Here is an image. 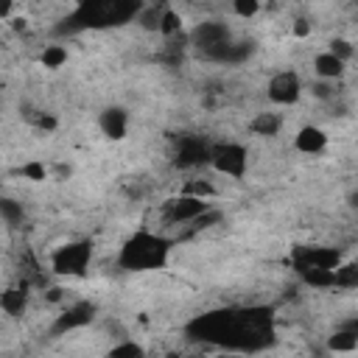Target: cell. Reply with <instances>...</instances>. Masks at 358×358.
<instances>
[{
    "mask_svg": "<svg viewBox=\"0 0 358 358\" xmlns=\"http://www.w3.org/2000/svg\"><path fill=\"white\" fill-rule=\"evenodd\" d=\"M185 333L193 341L221 344L235 352H255L274 341V310L266 305L255 308H221L199 313L187 322Z\"/></svg>",
    "mask_w": 358,
    "mask_h": 358,
    "instance_id": "cell-1",
    "label": "cell"
},
{
    "mask_svg": "<svg viewBox=\"0 0 358 358\" xmlns=\"http://www.w3.org/2000/svg\"><path fill=\"white\" fill-rule=\"evenodd\" d=\"M140 11H143V3H131V0H84L53 31L56 34H78L84 28L123 25L129 20H137Z\"/></svg>",
    "mask_w": 358,
    "mask_h": 358,
    "instance_id": "cell-2",
    "label": "cell"
},
{
    "mask_svg": "<svg viewBox=\"0 0 358 358\" xmlns=\"http://www.w3.org/2000/svg\"><path fill=\"white\" fill-rule=\"evenodd\" d=\"M171 249H173L171 238L151 229H137L123 241L117 263L123 271H159L168 266Z\"/></svg>",
    "mask_w": 358,
    "mask_h": 358,
    "instance_id": "cell-3",
    "label": "cell"
},
{
    "mask_svg": "<svg viewBox=\"0 0 358 358\" xmlns=\"http://www.w3.org/2000/svg\"><path fill=\"white\" fill-rule=\"evenodd\" d=\"M92 260V243L90 241H67L53 249L50 268L59 277H84Z\"/></svg>",
    "mask_w": 358,
    "mask_h": 358,
    "instance_id": "cell-4",
    "label": "cell"
},
{
    "mask_svg": "<svg viewBox=\"0 0 358 358\" xmlns=\"http://www.w3.org/2000/svg\"><path fill=\"white\" fill-rule=\"evenodd\" d=\"M210 165L224 173V176H232V179H241L246 173V165H249V154L241 143H218L213 145V154H210Z\"/></svg>",
    "mask_w": 358,
    "mask_h": 358,
    "instance_id": "cell-5",
    "label": "cell"
},
{
    "mask_svg": "<svg viewBox=\"0 0 358 358\" xmlns=\"http://www.w3.org/2000/svg\"><path fill=\"white\" fill-rule=\"evenodd\" d=\"M95 313H98L95 302L78 299V302H73L70 308H64V310L53 319V324H50L48 333H50L53 338H59V336H67L70 330H81V327H87V324L95 319Z\"/></svg>",
    "mask_w": 358,
    "mask_h": 358,
    "instance_id": "cell-6",
    "label": "cell"
},
{
    "mask_svg": "<svg viewBox=\"0 0 358 358\" xmlns=\"http://www.w3.org/2000/svg\"><path fill=\"white\" fill-rule=\"evenodd\" d=\"M291 266L296 271L302 268H330L336 271L341 266V252L336 246H296L291 255Z\"/></svg>",
    "mask_w": 358,
    "mask_h": 358,
    "instance_id": "cell-7",
    "label": "cell"
},
{
    "mask_svg": "<svg viewBox=\"0 0 358 358\" xmlns=\"http://www.w3.org/2000/svg\"><path fill=\"white\" fill-rule=\"evenodd\" d=\"M299 95H302V81L294 70H280L271 76V81H268V101L271 103L291 106L299 101Z\"/></svg>",
    "mask_w": 358,
    "mask_h": 358,
    "instance_id": "cell-8",
    "label": "cell"
},
{
    "mask_svg": "<svg viewBox=\"0 0 358 358\" xmlns=\"http://www.w3.org/2000/svg\"><path fill=\"white\" fill-rule=\"evenodd\" d=\"M207 210H213L207 199H196V196L179 193V196L171 199V204H168V218H171L173 224H193V221L201 218Z\"/></svg>",
    "mask_w": 358,
    "mask_h": 358,
    "instance_id": "cell-9",
    "label": "cell"
},
{
    "mask_svg": "<svg viewBox=\"0 0 358 358\" xmlns=\"http://www.w3.org/2000/svg\"><path fill=\"white\" fill-rule=\"evenodd\" d=\"M210 154H213V145H207L201 137L196 134H185L179 137V148H176V157L173 162L179 168H193V165H201V162H210Z\"/></svg>",
    "mask_w": 358,
    "mask_h": 358,
    "instance_id": "cell-10",
    "label": "cell"
},
{
    "mask_svg": "<svg viewBox=\"0 0 358 358\" xmlns=\"http://www.w3.org/2000/svg\"><path fill=\"white\" fill-rule=\"evenodd\" d=\"M229 28L218 20H207V22H199L193 31H190V45H196L201 53L210 50V48H218L224 42H229Z\"/></svg>",
    "mask_w": 358,
    "mask_h": 358,
    "instance_id": "cell-11",
    "label": "cell"
},
{
    "mask_svg": "<svg viewBox=\"0 0 358 358\" xmlns=\"http://www.w3.org/2000/svg\"><path fill=\"white\" fill-rule=\"evenodd\" d=\"M98 126L103 131V137L109 140H123L126 131H129V112L123 106H106L101 115H98Z\"/></svg>",
    "mask_w": 358,
    "mask_h": 358,
    "instance_id": "cell-12",
    "label": "cell"
},
{
    "mask_svg": "<svg viewBox=\"0 0 358 358\" xmlns=\"http://www.w3.org/2000/svg\"><path fill=\"white\" fill-rule=\"evenodd\" d=\"M294 148L302 154H322L327 148V131L319 126H302L294 137Z\"/></svg>",
    "mask_w": 358,
    "mask_h": 358,
    "instance_id": "cell-13",
    "label": "cell"
},
{
    "mask_svg": "<svg viewBox=\"0 0 358 358\" xmlns=\"http://www.w3.org/2000/svg\"><path fill=\"white\" fill-rule=\"evenodd\" d=\"M0 308H3V313H8V316H22L25 308H28V285L22 282V285L6 288V291L0 294Z\"/></svg>",
    "mask_w": 358,
    "mask_h": 358,
    "instance_id": "cell-14",
    "label": "cell"
},
{
    "mask_svg": "<svg viewBox=\"0 0 358 358\" xmlns=\"http://www.w3.org/2000/svg\"><path fill=\"white\" fill-rule=\"evenodd\" d=\"M313 70H316V76H319L322 81H336V78L344 76V62L324 50V53H319V56L313 59Z\"/></svg>",
    "mask_w": 358,
    "mask_h": 358,
    "instance_id": "cell-15",
    "label": "cell"
},
{
    "mask_svg": "<svg viewBox=\"0 0 358 358\" xmlns=\"http://www.w3.org/2000/svg\"><path fill=\"white\" fill-rule=\"evenodd\" d=\"M249 129H252L257 137H274V134H280V129H282V117H280L277 112H257V115L252 117Z\"/></svg>",
    "mask_w": 358,
    "mask_h": 358,
    "instance_id": "cell-16",
    "label": "cell"
},
{
    "mask_svg": "<svg viewBox=\"0 0 358 358\" xmlns=\"http://www.w3.org/2000/svg\"><path fill=\"white\" fill-rule=\"evenodd\" d=\"M296 274L308 288H319V291L322 288H336V271H330V268H302Z\"/></svg>",
    "mask_w": 358,
    "mask_h": 358,
    "instance_id": "cell-17",
    "label": "cell"
},
{
    "mask_svg": "<svg viewBox=\"0 0 358 358\" xmlns=\"http://www.w3.org/2000/svg\"><path fill=\"white\" fill-rule=\"evenodd\" d=\"M165 3H159V6H143V11H140V17H137V22L145 28V31H159V25H162V14H165Z\"/></svg>",
    "mask_w": 358,
    "mask_h": 358,
    "instance_id": "cell-18",
    "label": "cell"
},
{
    "mask_svg": "<svg viewBox=\"0 0 358 358\" xmlns=\"http://www.w3.org/2000/svg\"><path fill=\"white\" fill-rule=\"evenodd\" d=\"M39 62H42V67H48V70H59V67L67 62V48H64V45H48V48L39 53Z\"/></svg>",
    "mask_w": 358,
    "mask_h": 358,
    "instance_id": "cell-19",
    "label": "cell"
},
{
    "mask_svg": "<svg viewBox=\"0 0 358 358\" xmlns=\"http://www.w3.org/2000/svg\"><path fill=\"white\" fill-rule=\"evenodd\" d=\"M336 288H358V260L341 263L336 268Z\"/></svg>",
    "mask_w": 358,
    "mask_h": 358,
    "instance_id": "cell-20",
    "label": "cell"
},
{
    "mask_svg": "<svg viewBox=\"0 0 358 358\" xmlns=\"http://www.w3.org/2000/svg\"><path fill=\"white\" fill-rule=\"evenodd\" d=\"M106 358H145V347L143 344H137V341H120V344H115L109 352H106Z\"/></svg>",
    "mask_w": 358,
    "mask_h": 358,
    "instance_id": "cell-21",
    "label": "cell"
},
{
    "mask_svg": "<svg viewBox=\"0 0 358 358\" xmlns=\"http://www.w3.org/2000/svg\"><path fill=\"white\" fill-rule=\"evenodd\" d=\"M159 34H162L165 39H171V36H179V34H182V14H179V11H173L171 6H168V8H165V14H162Z\"/></svg>",
    "mask_w": 358,
    "mask_h": 358,
    "instance_id": "cell-22",
    "label": "cell"
},
{
    "mask_svg": "<svg viewBox=\"0 0 358 358\" xmlns=\"http://www.w3.org/2000/svg\"><path fill=\"white\" fill-rule=\"evenodd\" d=\"M327 347L333 352H352V350H358V338L344 330H333V336L327 338Z\"/></svg>",
    "mask_w": 358,
    "mask_h": 358,
    "instance_id": "cell-23",
    "label": "cell"
},
{
    "mask_svg": "<svg viewBox=\"0 0 358 358\" xmlns=\"http://www.w3.org/2000/svg\"><path fill=\"white\" fill-rule=\"evenodd\" d=\"M20 176L28 179V182H45L48 179V168L39 159H28V162L20 165Z\"/></svg>",
    "mask_w": 358,
    "mask_h": 358,
    "instance_id": "cell-24",
    "label": "cell"
},
{
    "mask_svg": "<svg viewBox=\"0 0 358 358\" xmlns=\"http://www.w3.org/2000/svg\"><path fill=\"white\" fill-rule=\"evenodd\" d=\"M327 53H333L336 59H341V62L347 64V62L352 59V53H355V48H352V45H350V42H347L344 36H333V39L327 42Z\"/></svg>",
    "mask_w": 358,
    "mask_h": 358,
    "instance_id": "cell-25",
    "label": "cell"
},
{
    "mask_svg": "<svg viewBox=\"0 0 358 358\" xmlns=\"http://www.w3.org/2000/svg\"><path fill=\"white\" fill-rule=\"evenodd\" d=\"M185 196H196V199H210L215 196V187L207 182V179H190L185 187H182Z\"/></svg>",
    "mask_w": 358,
    "mask_h": 358,
    "instance_id": "cell-26",
    "label": "cell"
},
{
    "mask_svg": "<svg viewBox=\"0 0 358 358\" xmlns=\"http://www.w3.org/2000/svg\"><path fill=\"white\" fill-rule=\"evenodd\" d=\"M0 213H3V221H6L8 227L22 224V204H17L14 199H3V201H0Z\"/></svg>",
    "mask_w": 358,
    "mask_h": 358,
    "instance_id": "cell-27",
    "label": "cell"
},
{
    "mask_svg": "<svg viewBox=\"0 0 358 358\" xmlns=\"http://www.w3.org/2000/svg\"><path fill=\"white\" fill-rule=\"evenodd\" d=\"M232 11H235L238 17H255V14L260 11V3H257V0H235V3H232Z\"/></svg>",
    "mask_w": 358,
    "mask_h": 358,
    "instance_id": "cell-28",
    "label": "cell"
},
{
    "mask_svg": "<svg viewBox=\"0 0 358 358\" xmlns=\"http://www.w3.org/2000/svg\"><path fill=\"white\" fill-rule=\"evenodd\" d=\"M310 92L316 95V98H322V101H330L333 95H336V81H316L313 87H310Z\"/></svg>",
    "mask_w": 358,
    "mask_h": 358,
    "instance_id": "cell-29",
    "label": "cell"
},
{
    "mask_svg": "<svg viewBox=\"0 0 358 358\" xmlns=\"http://www.w3.org/2000/svg\"><path fill=\"white\" fill-rule=\"evenodd\" d=\"M336 330H344V333H350V336H355V338H358V316H347Z\"/></svg>",
    "mask_w": 358,
    "mask_h": 358,
    "instance_id": "cell-30",
    "label": "cell"
},
{
    "mask_svg": "<svg viewBox=\"0 0 358 358\" xmlns=\"http://www.w3.org/2000/svg\"><path fill=\"white\" fill-rule=\"evenodd\" d=\"M310 28H313V25H310V22H308L305 17H299V20H296V22L291 25V31H294V36H308V34H310Z\"/></svg>",
    "mask_w": 358,
    "mask_h": 358,
    "instance_id": "cell-31",
    "label": "cell"
},
{
    "mask_svg": "<svg viewBox=\"0 0 358 358\" xmlns=\"http://www.w3.org/2000/svg\"><path fill=\"white\" fill-rule=\"evenodd\" d=\"M36 123H39V129H48V131H53V129H56V117H53V115H39V120H36Z\"/></svg>",
    "mask_w": 358,
    "mask_h": 358,
    "instance_id": "cell-32",
    "label": "cell"
},
{
    "mask_svg": "<svg viewBox=\"0 0 358 358\" xmlns=\"http://www.w3.org/2000/svg\"><path fill=\"white\" fill-rule=\"evenodd\" d=\"M347 204H350L352 210H358V187H355V190H352V193L347 196Z\"/></svg>",
    "mask_w": 358,
    "mask_h": 358,
    "instance_id": "cell-33",
    "label": "cell"
},
{
    "mask_svg": "<svg viewBox=\"0 0 358 358\" xmlns=\"http://www.w3.org/2000/svg\"><path fill=\"white\" fill-rule=\"evenodd\" d=\"M48 299H50V302H59V299H62V288H50Z\"/></svg>",
    "mask_w": 358,
    "mask_h": 358,
    "instance_id": "cell-34",
    "label": "cell"
},
{
    "mask_svg": "<svg viewBox=\"0 0 358 358\" xmlns=\"http://www.w3.org/2000/svg\"><path fill=\"white\" fill-rule=\"evenodd\" d=\"M70 171H73L70 165H59V168H56V173H59L62 179H64V176H70Z\"/></svg>",
    "mask_w": 358,
    "mask_h": 358,
    "instance_id": "cell-35",
    "label": "cell"
},
{
    "mask_svg": "<svg viewBox=\"0 0 358 358\" xmlns=\"http://www.w3.org/2000/svg\"><path fill=\"white\" fill-rule=\"evenodd\" d=\"M215 358H246V355H241V352H224V355H215Z\"/></svg>",
    "mask_w": 358,
    "mask_h": 358,
    "instance_id": "cell-36",
    "label": "cell"
},
{
    "mask_svg": "<svg viewBox=\"0 0 358 358\" xmlns=\"http://www.w3.org/2000/svg\"><path fill=\"white\" fill-rule=\"evenodd\" d=\"M193 358H204V355H193Z\"/></svg>",
    "mask_w": 358,
    "mask_h": 358,
    "instance_id": "cell-37",
    "label": "cell"
}]
</instances>
